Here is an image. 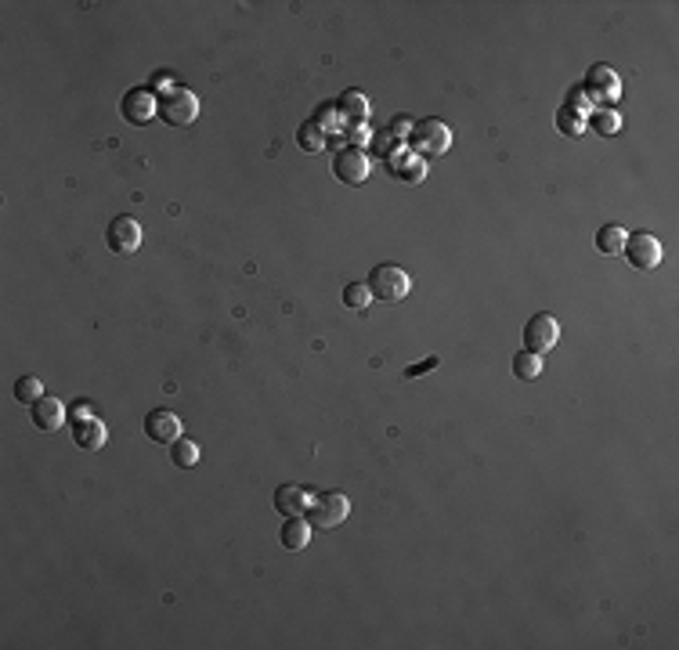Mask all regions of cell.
Returning a JSON list of instances; mask_svg holds the SVG:
<instances>
[{
    "label": "cell",
    "mask_w": 679,
    "mask_h": 650,
    "mask_svg": "<svg viewBox=\"0 0 679 650\" xmlns=\"http://www.w3.org/2000/svg\"><path fill=\"white\" fill-rule=\"evenodd\" d=\"M365 286L372 290V300H386V304L405 300L409 290H412L409 274H405L398 264H379V267L369 274V283H365Z\"/></svg>",
    "instance_id": "1"
},
{
    "label": "cell",
    "mask_w": 679,
    "mask_h": 650,
    "mask_svg": "<svg viewBox=\"0 0 679 650\" xmlns=\"http://www.w3.org/2000/svg\"><path fill=\"white\" fill-rule=\"evenodd\" d=\"M159 116L170 127H188V123H196V116H199V98L191 95V90H184V87H170L166 95L159 98Z\"/></svg>",
    "instance_id": "2"
},
{
    "label": "cell",
    "mask_w": 679,
    "mask_h": 650,
    "mask_svg": "<svg viewBox=\"0 0 679 650\" xmlns=\"http://www.w3.org/2000/svg\"><path fill=\"white\" fill-rule=\"evenodd\" d=\"M351 513V502L344 492H326V495H315L311 502V528H322V531H333L347 520Z\"/></svg>",
    "instance_id": "3"
},
{
    "label": "cell",
    "mask_w": 679,
    "mask_h": 650,
    "mask_svg": "<svg viewBox=\"0 0 679 650\" xmlns=\"http://www.w3.org/2000/svg\"><path fill=\"white\" fill-rule=\"evenodd\" d=\"M556 340H560V322H556L553 315L539 311V315L528 318V325H524V347H528L531 354H546V350H553Z\"/></svg>",
    "instance_id": "4"
},
{
    "label": "cell",
    "mask_w": 679,
    "mask_h": 650,
    "mask_svg": "<svg viewBox=\"0 0 679 650\" xmlns=\"http://www.w3.org/2000/svg\"><path fill=\"white\" fill-rule=\"evenodd\" d=\"M369 170H372V159H369V152L358 148V145L340 148L336 159H333V173H336L344 184H361V181H369Z\"/></svg>",
    "instance_id": "5"
},
{
    "label": "cell",
    "mask_w": 679,
    "mask_h": 650,
    "mask_svg": "<svg viewBox=\"0 0 679 650\" xmlns=\"http://www.w3.org/2000/svg\"><path fill=\"white\" fill-rule=\"evenodd\" d=\"M409 141H412L416 156H445L448 145H452V134H448L445 123L427 120V123H416V131L409 134Z\"/></svg>",
    "instance_id": "6"
},
{
    "label": "cell",
    "mask_w": 679,
    "mask_h": 650,
    "mask_svg": "<svg viewBox=\"0 0 679 650\" xmlns=\"http://www.w3.org/2000/svg\"><path fill=\"white\" fill-rule=\"evenodd\" d=\"M106 242H109V249H113L116 257H131V253H138V246H141V224H138L134 217H116V221L106 228Z\"/></svg>",
    "instance_id": "7"
},
{
    "label": "cell",
    "mask_w": 679,
    "mask_h": 650,
    "mask_svg": "<svg viewBox=\"0 0 679 650\" xmlns=\"http://www.w3.org/2000/svg\"><path fill=\"white\" fill-rule=\"evenodd\" d=\"M120 113H123V120H127L131 127H141V123H149V120L159 113V102H156L152 90L134 87V90H127V95H123Z\"/></svg>",
    "instance_id": "8"
},
{
    "label": "cell",
    "mask_w": 679,
    "mask_h": 650,
    "mask_svg": "<svg viewBox=\"0 0 679 650\" xmlns=\"http://www.w3.org/2000/svg\"><path fill=\"white\" fill-rule=\"evenodd\" d=\"M69 416H72V441H76L80 448L94 452V448L106 444V426H102V419L87 416V405H76Z\"/></svg>",
    "instance_id": "9"
},
{
    "label": "cell",
    "mask_w": 679,
    "mask_h": 650,
    "mask_svg": "<svg viewBox=\"0 0 679 650\" xmlns=\"http://www.w3.org/2000/svg\"><path fill=\"white\" fill-rule=\"evenodd\" d=\"M622 253H629V264H632V267H640V271H654V267L661 264V242H658L650 232L629 235Z\"/></svg>",
    "instance_id": "10"
},
{
    "label": "cell",
    "mask_w": 679,
    "mask_h": 650,
    "mask_svg": "<svg viewBox=\"0 0 679 650\" xmlns=\"http://www.w3.org/2000/svg\"><path fill=\"white\" fill-rule=\"evenodd\" d=\"M145 437L156 444H174L181 437V419L170 409H152L145 416Z\"/></svg>",
    "instance_id": "11"
},
{
    "label": "cell",
    "mask_w": 679,
    "mask_h": 650,
    "mask_svg": "<svg viewBox=\"0 0 679 650\" xmlns=\"http://www.w3.org/2000/svg\"><path fill=\"white\" fill-rule=\"evenodd\" d=\"M30 409H33V412H30V416H33V426H37V430H44V434L58 430V426L65 423V416H69V412H65V405H62L55 394H44V398H40V401H33Z\"/></svg>",
    "instance_id": "12"
},
{
    "label": "cell",
    "mask_w": 679,
    "mask_h": 650,
    "mask_svg": "<svg viewBox=\"0 0 679 650\" xmlns=\"http://www.w3.org/2000/svg\"><path fill=\"white\" fill-rule=\"evenodd\" d=\"M586 95L590 98H604V102H615L618 95H622V83H618V76L607 69V65H593L590 69V76H586Z\"/></svg>",
    "instance_id": "13"
},
{
    "label": "cell",
    "mask_w": 679,
    "mask_h": 650,
    "mask_svg": "<svg viewBox=\"0 0 679 650\" xmlns=\"http://www.w3.org/2000/svg\"><path fill=\"white\" fill-rule=\"evenodd\" d=\"M311 499H315V495H308V492L297 488V485H282V488L275 492V510L285 513V517H301V513L311 510Z\"/></svg>",
    "instance_id": "14"
},
{
    "label": "cell",
    "mask_w": 679,
    "mask_h": 650,
    "mask_svg": "<svg viewBox=\"0 0 679 650\" xmlns=\"http://www.w3.org/2000/svg\"><path fill=\"white\" fill-rule=\"evenodd\" d=\"M278 542H282L285 549L301 553V549L311 542V520H304V517H285V524L278 528Z\"/></svg>",
    "instance_id": "15"
},
{
    "label": "cell",
    "mask_w": 679,
    "mask_h": 650,
    "mask_svg": "<svg viewBox=\"0 0 679 650\" xmlns=\"http://www.w3.org/2000/svg\"><path fill=\"white\" fill-rule=\"evenodd\" d=\"M513 376L521 384H535L542 376V354H531V350L513 354Z\"/></svg>",
    "instance_id": "16"
},
{
    "label": "cell",
    "mask_w": 679,
    "mask_h": 650,
    "mask_svg": "<svg viewBox=\"0 0 679 650\" xmlns=\"http://www.w3.org/2000/svg\"><path fill=\"white\" fill-rule=\"evenodd\" d=\"M170 462L177 470H191L199 462V444L196 441H184V437H177L174 444H170Z\"/></svg>",
    "instance_id": "17"
},
{
    "label": "cell",
    "mask_w": 679,
    "mask_h": 650,
    "mask_svg": "<svg viewBox=\"0 0 679 650\" xmlns=\"http://www.w3.org/2000/svg\"><path fill=\"white\" fill-rule=\"evenodd\" d=\"M556 131L567 134V138H578L581 131H586V116H581V109L578 106H564L556 113Z\"/></svg>",
    "instance_id": "18"
},
{
    "label": "cell",
    "mask_w": 679,
    "mask_h": 650,
    "mask_svg": "<svg viewBox=\"0 0 679 650\" xmlns=\"http://www.w3.org/2000/svg\"><path fill=\"white\" fill-rule=\"evenodd\" d=\"M340 113H344L351 123H361V120H369V98L358 95V90H347V95L340 98Z\"/></svg>",
    "instance_id": "19"
},
{
    "label": "cell",
    "mask_w": 679,
    "mask_h": 650,
    "mask_svg": "<svg viewBox=\"0 0 679 650\" xmlns=\"http://www.w3.org/2000/svg\"><path fill=\"white\" fill-rule=\"evenodd\" d=\"M625 239H629V235H625L622 228H615V224H611V228H600V232H597V249L607 253V257H615V253L625 249Z\"/></svg>",
    "instance_id": "20"
},
{
    "label": "cell",
    "mask_w": 679,
    "mask_h": 650,
    "mask_svg": "<svg viewBox=\"0 0 679 650\" xmlns=\"http://www.w3.org/2000/svg\"><path fill=\"white\" fill-rule=\"evenodd\" d=\"M15 398H19L22 405L40 401V398H44V384H40L37 376H19V380H15Z\"/></svg>",
    "instance_id": "21"
},
{
    "label": "cell",
    "mask_w": 679,
    "mask_h": 650,
    "mask_svg": "<svg viewBox=\"0 0 679 650\" xmlns=\"http://www.w3.org/2000/svg\"><path fill=\"white\" fill-rule=\"evenodd\" d=\"M297 145L304 148V152H322V145H326V138H322V131L315 127V123H301V131H297Z\"/></svg>",
    "instance_id": "22"
},
{
    "label": "cell",
    "mask_w": 679,
    "mask_h": 650,
    "mask_svg": "<svg viewBox=\"0 0 679 650\" xmlns=\"http://www.w3.org/2000/svg\"><path fill=\"white\" fill-rule=\"evenodd\" d=\"M586 123H593V131H600V134H618L622 131V120H618V113H611V109H604V113H593Z\"/></svg>",
    "instance_id": "23"
},
{
    "label": "cell",
    "mask_w": 679,
    "mask_h": 650,
    "mask_svg": "<svg viewBox=\"0 0 679 650\" xmlns=\"http://www.w3.org/2000/svg\"><path fill=\"white\" fill-rule=\"evenodd\" d=\"M369 300H372V290H369L365 283H351V286L344 290V304H347V308H354V311L369 308Z\"/></svg>",
    "instance_id": "24"
},
{
    "label": "cell",
    "mask_w": 679,
    "mask_h": 650,
    "mask_svg": "<svg viewBox=\"0 0 679 650\" xmlns=\"http://www.w3.org/2000/svg\"><path fill=\"white\" fill-rule=\"evenodd\" d=\"M437 365H441V358H437V354H430L427 361H416V365H409V368H405V376H409V380H416V376L430 373V368H437Z\"/></svg>",
    "instance_id": "25"
}]
</instances>
